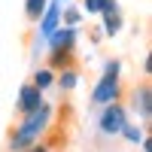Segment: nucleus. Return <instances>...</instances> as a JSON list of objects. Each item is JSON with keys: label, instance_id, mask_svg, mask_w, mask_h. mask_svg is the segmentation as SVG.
I'll use <instances>...</instances> for the list:
<instances>
[{"label": "nucleus", "instance_id": "obj_11", "mask_svg": "<svg viewBox=\"0 0 152 152\" xmlns=\"http://www.w3.org/2000/svg\"><path fill=\"white\" fill-rule=\"evenodd\" d=\"M49 0H24V15H28V21L37 24V18H40V12L46 9Z\"/></svg>", "mask_w": 152, "mask_h": 152}, {"label": "nucleus", "instance_id": "obj_3", "mask_svg": "<svg viewBox=\"0 0 152 152\" xmlns=\"http://www.w3.org/2000/svg\"><path fill=\"white\" fill-rule=\"evenodd\" d=\"M119 73H122V61H116V58L107 61L104 76L97 79L94 91H91V104L104 107V104H113V100H119V94H122V88H119Z\"/></svg>", "mask_w": 152, "mask_h": 152}, {"label": "nucleus", "instance_id": "obj_16", "mask_svg": "<svg viewBox=\"0 0 152 152\" xmlns=\"http://www.w3.org/2000/svg\"><path fill=\"white\" fill-rule=\"evenodd\" d=\"M97 6H100V9H116L119 3H116V0H97Z\"/></svg>", "mask_w": 152, "mask_h": 152}, {"label": "nucleus", "instance_id": "obj_15", "mask_svg": "<svg viewBox=\"0 0 152 152\" xmlns=\"http://www.w3.org/2000/svg\"><path fill=\"white\" fill-rule=\"evenodd\" d=\"M82 12H88V15H97V12H100L97 0H82Z\"/></svg>", "mask_w": 152, "mask_h": 152}, {"label": "nucleus", "instance_id": "obj_5", "mask_svg": "<svg viewBox=\"0 0 152 152\" xmlns=\"http://www.w3.org/2000/svg\"><path fill=\"white\" fill-rule=\"evenodd\" d=\"M131 110H137L140 119H152V85L149 82H140L131 88Z\"/></svg>", "mask_w": 152, "mask_h": 152}, {"label": "nucleus", "instance_id": "obj_1", "mask_svg": "<svg viewBox=\"0 0 152 152\" xmlns=\"http://www.w3.org/2000/svg\"><path fill=\"white\" fill-rule=\"evenodd\" d=\"M52 119H55V110H52V104H46V100L40 107H34L31 113H24L21 122L9 134V152H21L31 143L43 140V137L49 134V128H52Z\"/></svg>", "mask_w": 152, "mask_h": 152}, {"label": "nucleus", "instance_id": "obj_13", "mask_svg": "<svg viewBox=\"0 0 152 152\" xmlns=\"http://www.w3.org/2000/svg\"><path fill=\"white\" fill-rule=\"evenodd\" d=\"M119 134H122V137H125V140H128V143H140V137H143V131L137 128V125H131V122H125Z\"/></svg>", "mask_w": 152, "mask_h": 152}, {"label": "nucleus", "instance_id": "obj_9", "mask_svg": "<svg viewBox=\"0 0 152 152\" xmlns=\"http://www.w3.org/2000/svg\"><path fill=\"white\" fill-rule=\"evenodd\" d=\"M76 82H79V73H76V67H61L58 76H55V85L61 88V91H73Z\"/></svg>", "mask_w": 152, "mask_h": 152}, {"label": "nucleus", "instance_id": "obj_17", "mask_svg": "<svg viewBox=\"0 0 152 152\" xmlns=\"http://www.w3.org/2000/svg\"><path fill=\"white\" fill-rule=\"evenodd\" d=\"M140 149L143 152H152V140H149V137H140Z\"/></svg>", "mask_w": 152, "mask_h": 152}, {"label": "nucleus", "instance_id": "obj_6", "mask_svg": "<svg viewBox=\"0 0 152 152\" xmlns=\"http://www.w3.org/2000/svg\"><path fill=\"white\" fill-rule=\"evenodd\" d=\"M43 91H40V88H37L34 82H28V85H21L18 88V97H15V113H18V116H24V113H31L34 107H40L43 104Z\"/></svg>", "mask_w": 152, "mask_h": 152}, {"label": "nucleus", "instance_id": "obj_14", "mask_svg": "<svg viewBox=\"0 0 152 152\" xmlns=\"http://www.w3.org/2000/svg\"><path fill=\"white\" fill-rule=\"evenodd\" d=\"M21 152H55V143H49L46 137H43V140H37V143H31L28 149H21Z\"/></svg>", "mask_w": 152, "mask_h": 152}, {"label": "nucleus", "instance_id": "obj_18", "mask_svg": "<svg viewBox=\"0 0 152 152\" xmlns=\"http://www.w3.org/2000/svg\"><path fill=\"white\" fill-rule=\"evenodd\" d=\"M143 73H152V55L143 58Z\"/></svg>", "mask_w": 152, "mask_h": 152}, {"label": "nucleus", "instance_id": "obj_10", "mask_svg": "<svg viewBox=\"0 0 152 152\" xmlns=\"http://www.w3.org/2000/svg\"><path fill=\"white\" fill-rule=\"evenodd\" d=\"M31 82L40 88V91H46L49 85H55V70H52V67H40V70L34 73V79H31Z\"/></svg>", "mask_w": 152, "mask_h": 152}, {"label": "nucleus", "instance_id": "obj_7", "mask_svg": "<svg viewBox=\"0 0 152 152\" xmlns=\"http://www.w3.org/2000/svg\"><path fill=\"white\" fill-rule=\"evenodd\" d=\"M37 24H40V37L46 40V37L61 24V0H49L46 9L40 12V18H37Z\"/></svg>", "mask_w": 152, "mask_h": 152}, {"label": "nucleus", "instance_id": "obj_8", "mask_svg": "<svg viewBox=\"0 0 152 152\" xmlns=\"http://www.w3.org/2000/svg\"><path fill=\"white\" fill-rule=\"evenodd\" d=\"M97 15H100V31H104L107 37H116L122 31V12H119V6L116 9H100Z\"/></svg>", "mask_w": 152, "mask_h": 152}, {"label": "nucleus", "instance_id": "obj_2", "mask_svg": "<svg viewBox=\"0 0 152 152\" xmlns=\"http://www.w3.org/2000/svg\"><path fill=\"white\" fill-rule=\"evenodd\" d=\"M79 40V31L70 24H58V28L46 37L49 43V67L61 70V67H73V49Z\"/></svg>", "mask_w": 152, "mask_h": 152}, {"label": "nucleus", "instance_id": "obj_12", "mask_svg": "<svg viewBox=\"0 0 152 152\" xmlns=\"http://www.w3.org/2000/svg\"><path fill=\"white\" fill-rule=\"evenodd\" d=\"M79 21H82V9H76V6H67L64 12H61V24H70V28H76Z\"/></svg>", "mask_w": 152, "mask_h": 152}, {"label": "nucleus", "instance_id": "obj_4", "mask_svg": "<svg viewBox=\"0 0 152 152\" xmlns=\"http://www.w3.org/2000/svg\"><path fill=\"white\" fill-rule=\"evenodd\" d=\"M128 122V110H125L119 100H113V104H104V110H100V116H97V128L100 134H119L122 131V125Z\"/></svg>", "mask_w": 152, "mask_h": 152}]
</instances>
